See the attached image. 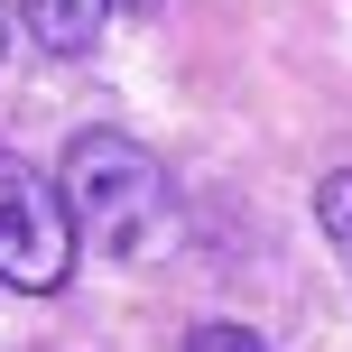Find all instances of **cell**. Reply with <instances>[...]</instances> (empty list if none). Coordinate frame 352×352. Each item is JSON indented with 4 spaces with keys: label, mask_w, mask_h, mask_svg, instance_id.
<instances>
[{
    "label": "cell",
    "mask_w": 352,
    "mask_h": 352,
    "mask_svg": "<svg viewBox=\"0 0 352 352\" xmlns=\"http://www.w3.org/2000/svg\"><path fill=\"white\" fill-rule=\"evenodd\" d=\"M56 186H65L74 232H84L93 250H111V260H140V250H158L176 232L167 223V176H158V158H148L130 130H74Z\"/></svg>",
    "instance_id": "6da1fadb"
},
{
    "label": "cell",
    "mask_w": 352,
    "mask_h": 352,
    "mask_svg": "<svg viewBox=\"0 0 352 352\" xmlns=\"http://www.w3.org/2000/svg\"><path fill=\"white\" fill-rule=\"evenodd\" d=\"M74 250H84V232H74V213H65V186H47L28 158L0 148V287L56 297V287L74 278Z\"/></svg>",
    "instance_id": "7a4b0ae2"
},
{
    "label": "cell",
    "mask_w": 352,
    "mask_h": 352,
    "mask_svg": "<svg viewBox=\"0 0 352 352\" xmlns=\"http://www.w3.org/2000/svg\"><path fill=\"white\" fill-rule=\"evenodd\" d=\"M19 19H28V37H37L47 56H84L93 37H102L111 0H19Z\"/></svg>",
    "instance_id": "3957f363"
},
{
    "label": "cell",
    "mask_w": 352,
    "mask_h": 352,
    "mask_svg": "<svg viewBox=\"0 0 352 352\" xmlns=\"http://www.w3.org/2000/svg\"><path fill=\"white\" fill-rule=\"evenodd\" d=\"M316 213H324V232H334V241L352 250V167H343V176H324V186H316Z\"/></svg>",
    "instance_id": "277c9868"
},
{
    "label": "cell",
    "mask_w": 352,
    "mask_h": 352,
    "mask_svg": "<svg viewBox=\"0 0 352 352\" xmlns=\"http://www.w3.org/2000/svg\"><path fill=\"white\" fill-rule=\"evenodd\" d=\"M186 352H269V343L250 334V324H195V334H186Z\"/></svg>",
    "instance_id": "5b68a950"
},
{
    "label": "cell",
    "mask_w": 352,
    "mask_h": 352,
    "mask_svg": "<svg viewBox=\"0 0 352 352\" xmlns=\"http://www.w3.org/2000/svg\"><path fill=\"white\" fill-rule=\"evenodd\" d=\"M0 56H10V0H0Z\"/></svg>",
    "instance_id": "8992f818"
}]
</instances>
